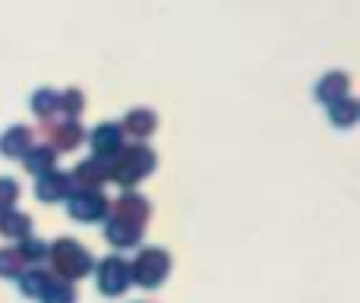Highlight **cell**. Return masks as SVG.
Instances as JSON below:
<instances>
[{
    "mask_svg": "<svg viewBox=\"0 0 360 303\" xmlns=\"http://www.w3.org/2000/svg\"><path fill=\"white\" fill-rule=\"evenodd\" d=\"M19 202V183L13 177H0V212L16 209Z\"/></svg>",
    "mask_w": 360,
    "mask_h": 303,
    "instance_id": "obj_24",
    "label": "cell"
},
{
    "mask_svg": "<svg viewBox=\"0 0 360 303\" xmlns=\"http://www.w3.org/2000/svg\"><path fill=\"white\" fill-rule=\"evenodd\" d=\"M326 108H329V120L335 127H342V130L354 127V120H357V101L351 98V95H345V98L332 101V105H326Z\"/></svg>",
    "mask_w": 360,
    "mask_h": 303,
    "instance_id": "obj_19",
    "label": "cell"
},
{
    "mask_svg": "<svg viewBox=\"0 0 360 303\" xmlns=\"http://www.w3.org/2000/svg\"><path fill=\"white\" fill-rule=\"evenodd\" d=\"M57 105H60V92L57 89H38V92H32V98H29V108H32V114H38L41 120H51L57 114Z\"/></svg>",
    "mask_w": 360,
    "mask_h": 303,
    "instance_id": "obj_18",
    "label": "cell"
},
{
    "mask_svg": "<svg viewBox=\"0 0 360 303\" xmlns=\"http://www.w3.org/2000/svg\"><path fill=\"white\" fill-rule=\"evenodd\" d=\"M0 234L13 237V240H22V237L32 234V218L25 215V212H16V209L0 212Z\"/></svg>",
    "mask_w": 360,
    "mask_h": 303,
    "instance_id": "obj_16",
    "label": "cell"
},
{
    "mask_svg": "<svg viewBox=\"0 0 360 303\" xmlns=\"http://www.w3.org/2000/svg\"><path fill=\"white\" fill-rule=\"evenodd\" d=\"M44 259H51V269H54V275L60 281H79L86 278L89 272L95 269V259L89 256V250L82 247L79 240H73V237H60V240H54L48 247V256Z\"/></svg>",
    "mask_w": 360,
    "mask_h": 303,
    "instance_id": "obj_2",
    "label": "cell"
},
{
    "mask_svg": "<svg viewBox=\"0 0 360 303\" xmlns=\"http://www.w3.org/2000/svg\"><path fill=\"white\" fill-rule=\"evenodd\" d=\"M16 281H19V294H22V297L38 300V297H41V291L48 288L51 272H44V269H22Z\"/></svg>",
    "mask_w": 360,
    "mask_h": 303,
    "instance_id": "obj_17",
    "label": "cell"
},
{
    "mask_svg": "<svg viewBox=\"0 0 360 303\" xmlns=\"http://www.w3.org/2000/svg\"><path fill=\"white\" fill-rule=\"evenodd\" d=\"M16 253L22 256V262H25V266H29V262H32V266H35V262H41L44 256H48V243H44V240H38V237H32V234H29V237H22V240H19Z\"/></svg>",
    "mask_w": 360,
    "mask_h": 303,
    "instance_id": "obj_22",
    "label": "cell"
},
{
    "mask_svg": "<svg viewBox=\"0 0 360 303\" xmlns=\"http://www.w3.org/2000/svg\"><path fill=\"white\" fill-rule=\"evenodd\" d=\"M82 108H86V95H82L79 89H63L57 111H63L67 117H76V114H82Z\"/></svg>",
    "mask_w": 360,
    "mask_h": 303,
    "instance_id": "obj_23",
    "label": "cell"
},
{
    "mask_svg": "<svg viewBox=\"0 0 360 303\" xmlns=\"http://www.w3.org/2000/svg\"><path fill=\"white\" fill-rule=\"evenodd\" d=\"M95 285H98V291L105 294V297H120V294L133 285L130 262H127L124 256H108V259H101L98 266H95Z\"/></svg>",
    "mask_w": 360,
    "mask_h": 303,
    "instance_id": "obj_4",
    "label": "cell"
},
{
    "mask_svg": "<svg viewBox=\"0 0 360 303\" xmlns=\"http://www.w3.org/2000/svg\"><path fill=\"white\" fill-rule=\"evenodd\" d=\"M70 177H73V186L76 190H98L101 183H108L111 180V174H108V161L105 158H86L79 161V165L70 171Z\"/></svg>",
    "mask_w": 360,
    "mask_h": 303,
    "instance_id": "obj_9",
    "label": "cell"
},
{
    "mask_svg": "<svg viewBox=\"0 0 360 303\" xmlns=\"http://www.w3.org/2000/svg\"><path fill=\"white\" fill-rule=\"evenodd\" d=\"M67 212L73 221H105L108 212H111V202L98 190H76L67 199Z\"/></svg>",
    "mask_w": 360,
    "mask_h": 303,
    "instance_id": "obj_5",
    "label": "cell"
},
{
    "mask_svg": "<svg viewBox=\"0 0 360 303\" xmlns=\"http://www.w3.org/2000/svg\"><path fill=\"white\" fill-rule=\"evenodd\" d=\"M155 171V152L146 143L136 146H124L111 161H108V174H111L114 183H120L124 190H133L139 180H146Z\"/></svg>",
    "mask_w": 360,
    "mask_h": 303,
    "instance_id": "obj_1",
    "label": "cell"
},
{
    "mask_svg": "<svg viewBox=\"0 0 360 303\" xmlns=\"http://www.w3.org/2000/svg\"><path fill=\"white\" fill-rule=\"evenodd\" d=\"M32 149V130L22 124L6 127V133H0V155L4 158H22Z\"/></svg>",
    "mask_w": 360,
    "mask_h": 303,
    "instance_id": "obj_12",
    "label": "cell"
},
{
    "mask_svg": "<svg viewBox=\"0 0 360 303\" xmlns=\"http://www.w3.org/2000/svg\"><path fill=\"white\" fill-rule=\"evenodd\" d=\"M111 215L124 218V221H133V224H146L149 221V215H152V205H149V199H146L143 193L124 190L117 199H114Z\"/></svg>",
    "mask_w": 360,
    "mask_h": 303,
    "instance_id": "obj_7",
    "label": "cell"
},
{
    "mask_svg": "<svg viewBox=\"0 0 360 303\" xmlns=\"http://www.w3.org/2000/svg\"><path fill=\"white\" fill-rule=\"evenodd\" d=\"M22 165H25V171H29L32 177H41V174L54 171L57 152L51 149V146H32V149L22 155Z\"/></svg>",
    "mask_w": 360,
    "mask_h": 303,
    "instance_id": "obj_15",
    "label": "cell"
},
{
    "mask_svg": "<svg viewBox=\"0 0 360 303\" xmlns=\"http://www.w3.org/2000/svg\"><path fill=\"white\" fill-rule=\"evenodd\" d=\"M120 127H124V133H130V136H136V139H149L152 133L158 130V117L149 108H133V111H127Z\"/></svg>",
    "mask_w": 360,
    "mask_h": 303,
    "instance_id": "obj_14",
    "label": "cell"
},
{
    "mask_svg": "<svg viewBox=\"0 0 360 303\" xmlns=\"http://www.w3.org/2000/svg\"><path fill=\"white\" fill-rule=\"evenodd\" d=\"M82 127H79V120L76 117H67V120H60V124H48V146L54 152H73L76 146L82 143Z\"/></svg>",
    "mask_w": 360,
    "mask_h": 303,
    "instance_id": "obj_10",
    "label": "cell"
},
{
    "mask_svg": "<svg viewBox=\"0 0 360 303\" xmlns=\"http://www.w3.org/2000/svg\"><path fill=\"white\" fill-rule=\"evenodd\" d=\"M41 303H76V288L70 281H60V278H51L48 288L41 291Z\"/></svg>",
    "mask_w": 360,
    "mask_h": 303,
    "instance_id": "obj_20",
    "label": "cell"
},
{
    "mask_svg": "<svg viewBox=\"0 0 360 303\" xmlns=\"http://www.w3.org/2000/svg\"><path fill=\"white\" fill-rule=\"evenodd\" d=\"M168 272H171V256L158 247H143L136 253V259L130 262L133 285L149 288V291L152 288H162L165 278H168Z\"/></svg>",
    "mask_w": 360,
    "mask_h": 303,
    "instance_id": "obj_3",
    "label": "cell"
},
{
    "mask_svg": "<svg viewBox=\"0 0 360 303\" xmlns=\"http://www.w3.org/2000/svg\"><path fill=\"white\" fill-rule=\"evenodd\" d=\"M105 240L117 250H133L143 240V224H133L117 215H108L105 218Z\"/></svg>",
    "mask_w": 360,
    "mask_h": 303,
    "instance_id": "obj_8",
    "label": "cell"
},
{
    "mask_svg": "<svg viewBox=\"0 0 360 303\" xmlns=\"http://www.w3.org/2000/svg\"><path fill=\"white\" fill-rule=\"evenodd\" d=\"M351 89V79L345 70H332V73H326L323 79L316 82V98L323 101V105H332V101L345 98Z\"/></svg>",
    "mask_w": 360,
    "mask_h": 303,
    "instance_id": "obj_13",
    "label": "cell"
},
{
    "mask_svg": "<svg viewBox=\"0 0 360 303\" xmlns=\"http://www.w3.org/2000/svg\"><path fill=\"white\" fill-rule=\"evenodd\" d=\"M22 269H25V262H22V256L16 253V247H4V250H0V278H4V281H16Z\"/></svg>",
    "mask_w": 360,
    "mask_h": 303,
    "instance_id": "obj_21",
    "label": "cell"
},
{
    "mask_svg": "<svg viewBox=\"0 0 360 303\" xmlns=\"http://www.w3.org/2000/svg\"><path fill=\"white\" fill-rule=\"evenodd\" d=\"M120 149H124V127H120V124H98V127H95V133H92L95 158L111 161Z\"/></svg>",
    "mask_w": 360,
    "mask_h": 303,
    "instance_id": "obj_11",
    "label": "cell"
},
{
    "mask_svg": "<svg viewBox=\"0 0 360 303\" xmlns=\"http://www.w3.org/2000/svg\"><path fill=\"white\" fill-rule=\"evenodd\" d=\"M76 193V186H73V177H70L67 171H48V174H41L38 177V183H35V196L41 199V202H48V205H54V202H67L70 196Z\"/></svg>",
    "mask_w": 360,
    "mask_h": 303,
    "instance_id": "obj_6",
    "label": "cell"
}]
</instances>
